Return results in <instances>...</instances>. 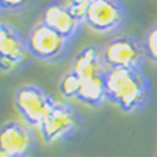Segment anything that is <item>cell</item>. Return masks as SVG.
<instances>
[{
  "label": "cell",
  "mask_w": 157,
  "mask_h": 157,
  "mask_svg": "<svg viewBox=\"0 0 157 157\" xmlns=\"http://www.w3.org/2000/svg\"><path fill=\"white\" fill-rule=\"evenodd\" d=\"M82 88V78L72 69H69L60 80V91L66 99H77Z\"/></svg>",
  "instance_id": "11"
},
{
  "label": "cell",
  "mask_w": 157,
  "mask_h": 157,
  "mask_svg": "<svg viewBox=\"0 0 157 157\" xmlns=\"http://www.w3.org/2000/svg\"><path fill=\"white\" fill-rule=\"evenodd\" d=\"M0 157H14V155H8L5 152H0ZM25 157H29V155H25Z\"/></svg>",
  "instance_id": "15"
},
{
  "label": "cell",
  "mask_w": 157,
  "mask_h": 157,
  "mask_svg": "<svg viewBox=\"0 0 157 157\" xmlns=\"http://www.w3.org/2000/svg\"><path fill=\"white\" fill-rule=\"evenodd\" d=\"M102 57L109 69H141L146 60L143 43L134 36L110 39L102 47Z\"/></svg>",
  "instance_id": "3"
},
{
  "label": "cell",
  "mask_w": 157,
  "mask_h": 157,
  "mask_svg": "<svg viewBox=\"0 0 157 157\" xmlns=\"http://www.w3.org/2000/svg\"><path fill=\"white\" fill-rule=\"evenodd\" d=\"M55 99L36 85H22L14 93V105L29 126L41 127L55 105Z\"/></svg>",
  "instance_id": "2"
},
{
  "label": "cell",
  "mask_w": 157,
  "mask_h": 157,
  "mask_svg": "<svg viewBox=\"0 0 157 157\" xmlns=\"http://www.w3.org/2000/svg\"><path fill=\"white\" fill-rule=\"evenodd\" d=\"M71 69L75 71L82 80H88L94 77H104L109 68L104 63L102 49L98 46H86L78 50Z\"/></svg>",
  "instance_id": "10"
},
{
  "label": "cell",
  "mask_w": 157,
  "mask_h": 157,
  "mask_svg": "<svg viewBox=\"0 0 157 157\" xmlns=\"http://www.w3.org/2000/svg\"><path fill=\"white\" fill-rule=\"evenodd\" d=\"M66 10L69 11V14L78 22V24H85L86 16H88V10L91 5V0H72V2H64Z\"/></svg>",
  "instance_id": "13"
},
{
  "label": "cell",
  "mask_w": 157,
  "mask_h": 157,
  "mask_svg": "<svg viewBox=\"0 0 157 157\" xmlns=\"http://www.w3.org/2000/svg\"><path fill=\"white\" fill-rule=\"evenodd\" d=\"M27 39L19 30L10 24L0 25V68L3 72H11L21 68L29 57Z\"/></svg>",
  "instance_id": "7"
},
{
  "label": "cell",
  "mask_w": 157,
  "mask_h": 157,
  "mask_svg": "<svg viewBox=\"0 0 157 157\" xmlns=\"http://www.w3.org/2000/svg\"><path fill=\"white\" fill-rule=\"evenodd\" d=\"M78 126L80 118L77 110L68 102H57L39 127V132L46 143H54L69 138L75 134Z\"/></svg>",
  "instance_id": "5"
},
{
  "label": "cell",
  "mask_w": 157,
  "mask_h": 157,
  "mask_svg": "<svg viewBox=\"0 0 157 157\" xmlns=\"http://www.w3.org/2000/svg\"><path fill=\"white\" fill-rule=\"evenodd\" d=\"M33 146V135L24 124L17 121H8L0 130V152L14 157L29 155Z\"/></svg>",
  "instance_id": "8"
},
{
  "label": "cell",
  "mask_w": 157,
  "mask_h": 157,
  "mask_svg": "<svg viewBox=\"0 0 157 157\" xmlns=\"http://www.w3.org/2000/svg\"><path fill=\"white\" fill-rule=\"evenodd\" d=\"M143 49H145L146 58L157 64V24L151 25L143 38Z\"/></svg>",
  "instance_id": "12"
},
{
  "label": "cell",
  "mask_w": 157,
  "mask_h": 157,
  "mask_svg": "<svg viewBox=\"0 0 157 157\" xmlns=\"http://www.w3.org/2000/svg\"><path fill=\"white\" fill-rule=\"evenodd\" d=\"M41 22L50 30L57 32L58 35L68 38L72 41V38H75V35L80 30L82 24H78L66 10L64 2H54L49 3L44 10H43V16H41Z\"/></svg>",
  "instance_id": "9"
},
{
  "label": "cell",
  "mask_w": 157,
  "mask_h": 157,
  "mask_svg": "<svg viewBox=\"0 0 157 157\" xmlns=\"http://www.w3.org/2000/svg\"><path fill=\"white\" fill-rule=\"evenodd\" d=\"M27 6V3L25 2H8V0H2L0 2V8L2 10H8V11H16V13H19L22 8H25Z\"/></svg>",
  "instance_id": "14"
},
{
  "label": "cell",
  "mask_w": 157,
  "mask_h": 157,
  "mask_svg": "<svg viewBox=\"0 0 157 157\" xmlns=\"http://www.w3.org/2000/svg\"><path fill=\"white\" fill-rule=\"evenodd\" d=\"M105 88L107 99L126 113L145 109L151 99V85L141 69H107Z\"/></svg>",
  "instance_id": "1"
},
{
  "label": "cell",
  "mask_w": 157,
  "mask_h": 157,
  "mask_svg": "<svg viewBox=\"0 0 157 157\" xmlns=\"http://www.w3.org/2000/svg\"><path fill=\"white\" fill-rule=\"evenodd\" d=\"M27 47L30 55L43 61H57L68 54L71 39L50 30L43 22L36 24L27 35Z\"/></svg>",
  "instance_id": "4"
},
{
  "label": "cell",
  "mask_w": 157,
  "mask_h": 157,
  "mask_svg": "<svg viewBox=\"0 0 157 157\" xmlns=\"http://www.w3.org/2000/svg\"><path fill=\"white\" fill-rule=\"evenodd\" d=\"M127 21V8L118 0H91L86 25L99 33H112L123 29Z\"/></svg>",
  "instance_id": "6"
}]
</instances>
